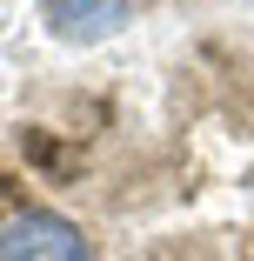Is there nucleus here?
Returning a JSON list of instances; mask_svg holds the SVG:
<instances>
[{
    "label": "nucleus",
    "instance_id": "obj_1",
    "mask_svg": "<svg viewBox=\"0 0 254 261\" xmlns=\"http://www.w3.org/2000/svg\"><path fill=\"white\" fill-rule=\"evenodd\" d=\"M0 261H94V241L67 215L27 207V215H14L0 228Z\"/></svg>",
    "mask_w": 254,
    "mask_h": 261
},
{
    "label": "nucleus",
    "instance_id": "obj_2",
    "mask_svg": "<svg viewBox=\"0 0 254 261\" xmlns=\"http://www.w3.org/2000/svg\"><path fill=\"white\" fill-rule=\"evenodd\" d=\"M134 0H47V27L61 40H107L114 27H127Z\"/></svg>",
    "mask_w": 254,
    "mask_h": 261
}]
</instances>
